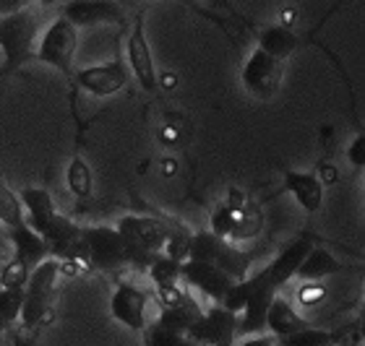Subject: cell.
<instances>
[{
    "mask_svg": "<svg viewBox=\"0 0 365 346\" xmlns=\"http://www.w3.org/2000/svg\"><path fill=\"white\" fill-rule=\"evenodd\" d=\"M24 308V289H3L0 286V320L11 328L16 325Z\"/></svg>",
    "mask_w": 365,
    "mask_h": 346,
    "instance_id": "obj_25",
    "label": "cell"
},
{
    "mask_svg": "<svg viewBox=\"0 0 365 346\" xmlns=\"http://www.w3.org/2000/svg\"><path fill=\"white\" fill-rule=\"evenodd\" d=\"M217 346H232V344H217Z\"/></svg>",
    "mask_w": 365,
    "mask_h": 346,
    "instance_id": "obj_37",
    "label": "cell"
},
{
    "mask_svg": "<svg viewBox=\"0 0 365 346\" xmlns=\"http://www.w3.org/2000/svg\"><path fill=\"white\" fill-rule=\"evenodd\" d=\"M313 250V242L308 234H303V237H297V240H292L287 245V248L282 250L279 256L274 258L272 263L264 268V271H259L253 278V284L261 286V289H267V292H274L279 294V289L284 284H287L289 278H295L297 268H300V263L305 261V256Z\"/></svg>",
    "mask_w": 365,
    "mask_h": 346,
    "instance_id": "obj_7",
    "label": "cell"
},
{
    "mask_svg": "<svg viewBox=\"0 0 365 346\" xmlns=\"http://www.w3.org/2000/svg\"><path fill=\"white\" fill-rule=\"evenodd\" d=\"M76 47H78L76 26L66 21L63 16H58L45 29V34H42V42H39V50L34 53V58L39 63H45V65L58 68L63 75H71Z\"/></svg>",
    "mask_w": 365,
    "mask_h": 346,
    "instance_id": "obj_5",
    "label": "cell"
},
{
    "mask_svg": "<svg viewBox=\"0 0 365 346\" xmlns=\"http://www.w3.org/2000/svg\"><path fill=\"white\" fill-rule=\"evenodd\" d=\"M240 211L230 209L227 204L217 206V211L212 214V226H209V232H212L214 237H220V240H227L230 234H232V229H235L237 219H240Z\"/></svg>",
    "mask_w": 365,
    "mask_h": 346,
    "instance_id": "obj_26",
    "label": "cell"
},
{
    "mask_svg": "<svg viewBox=\"0 0 365 346\" xmlns=\"http://www.w3.org/2000/svg\"><path fill=\"white\" fill-rule=\"evenodd\" d=\"M8 240L14 242L16 248V258L14 261H19V263H24L26 268H37L39 263H45L47 258V248H45V240L39 237L37 232H31L29 226H26V221L24 224H16L8 229Z\"/></svg>",
    "mask_w": 365,
    "mask_h": 346,
    "instance_id": "obj_17",
    "label": "cell"
},
{
    "mask_svg": "<svg viewBox=\"0 0 365 346\" xmlns=\"http://www.w3.org/2000/svg\"><path fill=\"white\" fill-rule=\"evenodd\" d=\"M19 204L26 209V214H24L26 226L37 234L45 232L47 224H50L53 216L58 214L53 204V196H50L45 188H24L21 193H19Z\"/></svg>",
    "mask_w": 365,
    "mask_h": 346,
    "instance_id": "obj_15",
    "label": "cell"
},
{
    "mask_svg": "<svg viewBox=\"0 0 365 346\" xmlns=\"http://www.w3.org/2000/svg\"><path fill=\"white\" fill-rule=\"evenodd\" d=\"M331 333L321 331V328H303V331L292 333V336H284L279 339V346H331Z\"/></svg>",
    "mask_w": 365,
    "mask_h": 346,
    "instance_id": "obj_29",
    "label": "cell"
},
{
    "mask_svg": "<svg viewBox=\"0 0 365 346\" xmlns=\"http://www.w3.org/2000/svg\"><path fill=\"white\" fill-rule=\"evenodd\" d=\"M347 162H350L352 167H358V169L365 167V136L363 133H358V136L350 141V146H347Z\"/></svg>",
    "mask_w": 365,
    "mask_h": 346,
    "instance_id": "obj_31",
    "label": "cell"
},
{
    "mask_svg": "<svg viewBox=\"0 0 365 346\" xmlns=\"http://www.w3.org/2000/svg\"><path fill=\"white\" fill-rule=\"evenodd\" d=\"M37 37V14L24 6L11 16L0 19V50H3V73H14L34 58Z\"/></svg>",
    "mask_w": 365,
    "mask_h": 346,
    "instance_id": "obj_2",
    "label": "cell"
},
{
    "mask_svg": "<svg viewBox=\"0 0 365 346\" xmlns=\"http://www.w3.org/2000/svg\"><path fill=\"white\" fill-rule=\"evenodd\" d=\"M237 315L230 310L212 305L204 315L198 318L193 328L185 336L196 346H217V344H235Z\"/></svg>",
    "mask_w": 365,
    "mask_h": 346,
    "instance_id": "obj_9",
    "label": "cell"
},
{
    "mask_svg": "<svg viewBox=\"0 0 365 346\" xmlns=\"http://www.w3.org/2000/svg\"><path fill=\"white\" fill-rule=\"evenodd\" d=\"M342 271V263L336 261L329 250L324 248H313L305 261L300 263L295 276L303 278V281H319V278H327V276H334V273Z\"/></svg>",
    "mask_w": 365,
    "mask_h": 346,
    "instance_id": "obj_22",
    "label": "cell"
},
{
    "mask_svg": "<svg viewBox=\"0 0 365 346\" xmlns=\"http://www.w3.org/2000/svg\"><path fill=\"white\" fill-rule=\"evenodd\" d=\"M321 172H324V174H321V177H324V182H334L336 180V169H334V167L324 164V167H321ZM324 182H321V185H324Z\"/></svg>",
    "mask_w": 365,
    "mask_h": 346,
    "instance_id": "obj_35",
    "label": "cell"
},
{
    "mask_svg": "<svg viewBox=\"0 0 365 346\" xmlns=\"http://www.w3.org/2000/svg\"><path fill=\"white\" fill-rule=\"evenodd\" d=\"M29 273L31 271L24 263L11 261V263L3 268V273H0V286H3V289H24L26 281H29Z\"/></svg>",
    "mask_w": 365,
    "mask_h": 346,
    "instance_id": "obj_30",
    "label": "cell"
},
{
    "mask_svg": "<svg viewBox=\"0 0 365 346\" xmlns=\"http://www.w3.org/2000/svg\"><path fill=\"white\" fill-rule=\"evenodd\" d=\"M14 346H37V331H26V328H14Z\"/></svg>",
    "mask_w": 365,
    "mask_h": 346,
    "instance_id": "obj_32",
    "label": "cell"
},
{
    "mask_svg": "<svg viewBox=\"0 0 365 346\" xmlns=\"http://www.w3.org/2000/svg\"><path fill=\"white\" fill-rule=\"evenodd\" d=\"M128 63H130L133 75H136V81L141 83V89L157 91L160 78H157V70H154L152 50H149L144 23L141 21L133 26V31H130V37H128Z\"/></svg>",
    "mask_w": 365,
    "mask_h": 346,
    "instance_id": "obj_14",
    "label": "cell"
},
{
    "mask_svg": "<svg viewBox=\"0 0 365 346\" xmlns=\"http://www.w3.org/2000/svg\"><path fill=\"white\" fill-rule=\"evenodd\" d=\"M0 224H6V229L16 224H24V211L19 198L0 182Z\"/></svg>",
    "mask_w": 365,
    "mask_h": 346,
    "instance_id": "obj_27",
    "label": "cell"
},
{
    "mask_svg": "<svg viewBox=\"0 0 365 346\" xmlns=\"http://www.w3.org/2000/svg\"><path fill=\"white\" fill-rule=\"evenodd\" d=\"M146 305H149L146 292L136 289L133 284H120L110 300L113 318L130 331H144L146 328Z\"/></svg>",
    "mask_w": 365,
    "mask_h": 346,
    "instance_id": "obj_13",
    "label": "cell"
},
{
    "mask_svg": "<svg viewBox=\"0 0 365 346\" xmlns=\"http://www.w3.org/2000/svg\"><path fill=\"white\" fill-rule=\"evenodd\" d=\"M6 331H8V325L0 320V341H3V336H6Z\"/></svg>",
    "mask_w": 365,
    "mask_h": 346,
    "instance_id": "obj_36",
    "label": "cell"
},
{
    "mask_svg": "<svg viewBox=\"0 0 365 346\" xmlns=\"http://www.w3.org/2000/svg\"><path fill=\"white\" fill-rule=\"evenodd\" d=\"M76 81L81 89L89 91L91 97H113L128 83V70L120 61L102 63V65L81 68L76 73Z\"/></svg>",
    "mask_w": 365,
    "mask_h": 346,
    "instance_id": "obj_11",
    "label": "cell"
},
{
    "mask_svg": "<svg viewBox=\"0 0 365 346\" xmlns=\"http://www.w3.org/2000/svg\"><path fill=\"white\" fill-rule=\"evenodd\" d=\"M180 266L182 263L168 256H157L146 271H149V278L154 281L157 289H173V286L180 284Z\"/></svg>",
    "mask_w": 365,
    "mask_h": 346,
    "instance_id": "obj_23",
    "label": "cell"
},
{
    "mask_svg": "<svg viewBox=\"0 0 365 346\" xmlns=\"http://www.w3.org/2000/svg\"><path fill=\"white\" fill-rule=\"evenodd\" d=\"M321 289H303V292H300V300L305 302V305H313V302H319L321 300Z\"/></svg>",
    "mask_w": 365,
    "mask_h": 346,
    "instance_id": "obj_34",
    "label": "cell"
},
{
    "mask_svg": "<svg viewBox=\"0 0 365 346\" xmlns=\"http://www.w3.org/2000/svg\"><path fill=\"white\" fill-rule=\"evenodd\" d=\"M180 278L188 281L190 286H196L198 292H204L214 305H222V300L227 297L232 289V278L227 273H222L220 268H214L209 263H198V261H185L180 266Z\"/></svg>",
    "mask_w": 365,
    "mask_h": 346,
    "instance_id": "obj_12",
    "label": "cell"
},
{
    "mask_svg": "<svg viewBox=\"0 0 365 346\" xmlns=\"http://www.w3.org/2000/svg\"><path fill=\"white\" fill-rule=\"evenodd\" d=\"M284 185L297 201V206L308 211V214L319 211L321 204H324V185L313 172H292V169H287L284 172Z\"/></svg>",
    "mask_w": 365,
    "mask_h": 346,
    "instance_id": "obj_18",
    "label": "cell"
},
{
    "mask_svg": "<svg viewBox=\"0 0 365 346\" xmlns=\"http://www.w3.org/2000/svg\"><path fill=\"white\" fill-rule=\"evenodd\" d=\"M303 328H308V323L297 315L295 310H292V305H289L284 297L277 294V297L272 300V305H269V310H267L269 336H274V339H284V336H292V333L303 331Z\"/></svg>",
    "mask_w": 365,
    "mask_h": 346,
    "instance_id": "obj_19",
    "label": "cell"
},
{
    "mask_svg": "<svg viewBox=\"0 0 365 346\" xmlns=\"http://www.w3.org/2000/svg\"><path fill=\"white\" fill-rule=\"evenodd\" d=\"M279 83H282V63L269 58L267 53H261L259 47H256L243 65V86L251 91L253 97L269 99L277 94Z\"/></svg>",
    "mask_w": 365,
    "mask_h": 346,
    "instance_id": "obj_10",
    "label": "cell"
},
{
    "mask_svg": "<svg viewBox=\"0 0 365 346\" xmlns=\"http://www.w3.org/2000/svg\"><path fill=\"white\" fill-rule=\"evenodd\" d=\"M84 248L86 261L99 271H120L128 266L120 234L113 226H84Z\"/></svg>",
    "mask_w": 365,
    "mask_h": 346,
    "instance_id": "obj_6",
    "label": "cell"
},
{
    "mask_svg": "<svg viewBox=\"0 0 365 346\" xmlns=\"http://www.w3.org/2000/svg\"><path fill=\"white\" fill-rule=\"evenodd\" d=\"M45 240L47 256L61 261H86V248H84V226H78L76 221H71L63 214H55L53 221L47 224V229L39 234Z\"/></svg>",
    "mask_w": 365,
    "mask_h": 346,
    "instance_id": "obj_8",
    "label": "cell"
},
{
    "mask_svg": "<svg viewBox=\"0 0 365 346\" xmlns=\"http://www.w3.org/2000/svg\"><path fill=\"white\" fill-rule=\"evenodd\" d=\"M144 333H146V346H196L185 333L168 331V328H162L157 323L146 325Z\"/></svg>",
    "mask_w": 365,
    "mask_h": 346,
    "instance_id": "obj_28",
    "label": "cell"
},
{
    "mask_svg": "<svg viewBox=\"0 0 365 346\" xmlns=\"http://www.w3.org/2000/svg\"><path fill=\"white\" fill-rule=\"evenodd\" d=\"M297 45H300V39H297L295 31L287 29V26H269V29L261 31V37H259L261 53H267L269 58H274V61H279V63L295 53Z\"/></svg>",
    "mask_w": 365,
    "mask_h": 346,
    "instance_id": "obj_21",
    "label": "cell"
},
{
    "mask_svg": "<svg viewBox=\"0 0 365 346\" xmlns=\"http://www.w3.org/2000/svg\"><path fill=\"white\" fill-rule=\"evenodd\" d=\"M0 226H3V224H0Z\"/></svg>",
    "mask_w": 365,
    "mask_h": 346,
    "instance_id": "obj_39",
    "label": "cell"
},
{
    "mask_svg": "<svg viewBox=\"0 0 365 346\" xmlns=\"http://www.w3.org/2000/svg\"><path fill=\"white\" fill-rule=\"evenodd\" d=\"M240 346H274V336H269V333H261V336H251V339H245Z\"/></svg>",
    "mask_w": 365,
    "mask_h": 346,
    "instance_id": "obj_33",
    "label": "cell"
},
{
    "mask_svg": "<svg viewBox=\"0 0 365 346\" xmlns=\"http://www.w3.org/2000/svg\"><path fill=\"white\" fill-rule=\"evenodd\" d=\"M188 261L214 266L222 273H227L232 281L248 278V268H251V258L245 256L243 250H237L232 242L214 237L209 229H201V232H196L190 237Z\"/></svg>",
    "mask_w": 365,
    "mask_h": 346,
    "instance_id": "obj_3",
    "label": "cell"
},
{
    "mask_svg": "<svg viewBox=\"0 0 365 346\" xmlns=\"http://www.w3.org/2000/svg\"><path fill=\"white\" fill-rule=\"evenodd\" d=\"M63 19L73 26H97V23L107 21H123V11L118 3H91V0H81V3H68L63 11Z\"/></svg>",
    "mask_w": 365,
    "mask_h": 346,
    "instance_id": "obj_16",
    "label": "cell"
},
{
    "mask_svg": "<svg viewBox=\"0 0 365 346\" xmlns=\"http://www.w3.org/2000/svg\"><path fill=\"white\" fill-rule=\"evenodd\" d=\"M123 240L128 266L149 268L157 256H162L168 242V221L152 216H123L115 226Z\"/></svg>",
    "mask_w": 365,
    "mask_h": 346,
    "instance_id": "obj_1",
    "label": "cell"
},
{
    "mask_svg": "<svg viewBox=\"0 0 365 346\" xmlns=\"http://www.w3.org/2000/svg\"><path fill=\"white\" fill-rule=\"evenodd\" d=\"M331 346H334V344H331Z\"/></svg>",
    "mask_w": 365,
    "mask_h": 346,
    "instance_id": "obj_38",
    "label": "cell"
},
{
    "mask_svg": "<svg viewBox=\"0 0 365 346\" xmlns=\"http://www.w3.org/2000/svg\"><path fill=\"white\" fill-rule=\"evenodd\" d=\"M61 276V263L55 258H47L45 263H39L37 268H31L29 281L24 286V308L19 315V325L26 331H37L42 318L47 315L50 300L55 292V281Z\"/></svg>",
    "mask_w": 365,
    "mask_h": 346,
    "instance_id": "obj_4",
    "label": "cell"
},
{
    "mask_svg": "<svg viewBox=\"0 0 365 346\" xmlns=\"http://www.w3.org/2000/svg\"><path fill=\"white\" fill-rule=\"evenodd\" d=\"M66 182H68V190L76 198H89L91 196V169L81 157L71 159L68 172H66Z\"/></svg>",
    "mask_w": 365,
    "mask_h": 346,
    "instance_id": "obj_24",
    "label": "cell"
},
{
    "mask_svg": "<svg viewBox=\"0 0 365 346\" xmlns=\"http://www.w3.org/2000/svg\"><path fill=\"white\" fill-rule=\"evenodd\" d=\"M204 315V310L198 308L196 300L193 297H182V302H178L175 308H168L162 310L160 318H157V325L162 328H168V331H175V333H188L193 328L198 318Z\"/></svg>",
    "mask_w": 365,
    "mask_h": 346,
    "instance_id": "obj_20",
    "label": "cell"
}]
</instances>
